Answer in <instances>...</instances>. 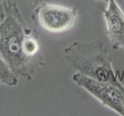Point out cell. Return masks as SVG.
I'll list each match as a JSON object with an SVG mask.
<instances>
[{
	"label": "cell",
	"instance_id": "obj_6",
	"mask_svg": "<svg viewBox=\"0 0 124 116\" xmlns=\"http://www.w3.org/2000/svg\"><path fill=\"white\" fill-rule=\"evenodd\" d=\"M0 83L9 87H14L18 84V77L11 71L8 64L0 55Z\"/></svg>",
	"mask_w": 124,
	"mask_h": 116
},
{
	"label": "cell",
	"instance_id": "obj_3",
	"mask_svg": "<svg viewBox=\"0 0 124 116\" xmlns=\"http://www.w3.org/2000/svg\"><path fill=\"white\" fill-rule=\"evenodd\" d=\"M73 82L89 93L102 105L124 116V88L100 81L76 71L72 76Z\"/></svg>",
	"mask_w": 124,
	"mask_h": 116
},
{
	"label": "cell",
	"instance_id": "obj_4",
	"mask_svg": "<svg viewBox=\"0 0 124 116\" xmlns=\"http://www.w3.org/2000/svg\"><path fill=\"white\" fill-rule=\"evenodd\" d=\"M37 23L44 30L60 33L70 29L76 23L78 10L76 7L42 2L35 9Z\"/></svg>",
	"mask_w": 124,
	"mask_h": 116
},
{
	"label": "cell",
	"instance_id": "obj_7",
	"mask_svg": "<svg viewBox=\"0 0 124 116\" xmlns=\"http://www.w3.org/2000/svg\"><path fill=\"white\" fill-rule=\"evenodd\" d=\"M100 1L103 2H108V1H109V0H100Z\"/></svg>",
	"mask_w": 124,
	"mask_h": 116
},
{
	"label": "cell",
	"instance_id": "obj_5",
	"mask_svg": "<svg viewBox=\"0 0 124 116\" xmlns=\"http://www.w3.org/2000/svg\"><path fill=\"white\" fill-rule=\"evenodd\" d=\"M106 33L113 48L124 51V13L116 0H109L102 11Z\"/></svg>",
	"mask_w": 124,
	"mask_h": 116
},
{
	"label": "cell",
	"instance_id": "obj_2",
	"mask_svg": "<svg viewBox=\"0 0 124 116\" xmlns=\"http://www.w3.org/2000/svg\"><path fill=\"white\" fill-rule=\"evenodd\" d=\"M63 56L77 72L97 80L124 88L113 71L112 57L103 41L71 42L63 49Z\"/></svg>",
	"mask_w": 124,
	"mask_h": 116
},
{
	"label": "cell",
	"instance_id": "obj_1",
	"mask_svg": "<svg viewBox=\"0 0 124 116\" xmlns=\"http://www.w3.org/2000/svg\"><path fill=\"white\" fill-rule=\"evenodd\" d=\"M0 55L16 76L29 80L44 65L39 34L15 4L7 9L0 23Z\"/></svg>",
	"mask_w": 124,
	"mask_h": 116
},
{
	"label": "cell",
	"instance_id": "obj_8",
	"mask_svg": "<svg viewBox=\"0 0 124 116\" xmlns=\"http://www.w3.org/2000/svg\"><path fill=\"white\" fill-rule=\"evenodd\" d=\"M0 1H2V0H0Z\"/></svg>",
	"mask_w": 124,
	"mask_h": 116
}]
</instances>
